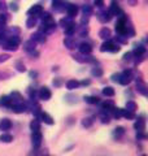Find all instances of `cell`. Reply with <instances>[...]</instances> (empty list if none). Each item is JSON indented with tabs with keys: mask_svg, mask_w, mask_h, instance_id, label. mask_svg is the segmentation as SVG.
Returning a JSON list of instances; mask_svg holds the SVG:
<instances>
[{
	"mask_svg": "<svg viewBox=\"0 0 148 156\" xmlns=\"http://www.w3.org/2000/svg\"><path fill=\"white\" fill-rule=\"evenodd\" d=\"M116 31L120 34L121 37L127 35V20L125 17V14L120 16V20L116 23Z\"/></svg>",
	"mask_w": 148,
	"mask_h": 156,
	"instance_id": "obj_1",
	"label": "cell"
},
{
	"mask_svg": "<svg viewBox=\"0 0 148 156\" xmlns=\"http://www.w3.org/2000/svg\"><path fill=\"white\" fill-rule=\"evenodd\" d=\"M121 50V47H118L116 44H113L112 42H109V39H108V42H104L100 47V51L101 52H118Z\"/></svg>",
	"mask_w": 148,
	"mask_h": 156,
	"instance_id": "obj_2",
	"label": "cell"
},
{
	"mask_svg": "<svg viewBox=\"0 0 148 156\" xmlns=\"http://www.w3.org/2000/svg\"><path fill=\"white\" fill-rule=\"evenodd\" d=\"M132 80V74H131V72L130 70H125L123 73H121L120 74V78H118V82H120L121 85H129L130 82Z\"/></svg>",
	"mask_w": 148,
	"mask_h": 156,
	"instance_id": "obj_3",
	"label": "cell"
},
{
	"mask_svg": "<svg viewBox=\"0 0 148 156\" xmlns=\"http://www.w3.org/2000/svg\"><path fill=\"white\" fill-rule=\"evenodd\" d=\"M42 140H43V135L41 134V131H34L33 135H31V142H33L34 147H35V148L41 147Z\"/></svg>",
	"mask_w": 148,
	"mask_h": 156,
	"instance_id": "obj_4",
	"label": "cell"
},
{
	"mask_svg": "<svg viewBox=\"0 0 148 156\" xmlns=\"http://www.w3.org/2000/svg\"><path fill=\"white\" fill-rule=\"evenodd\" d=\"M43 12V7L41 4H35L33 5L30 9L27 11V16H33V17H39V14Z\"/></svg>",
	"mask_w": 148,
	"mask_h": 156,
	"instance_id": "obj_5",
	"label": "cell"
},
{
	"mask_svg": "<svg viewBox=\"0 0 148 156\" xmlns=\"http://www.w3.org/2000/svg\"><path fill=\"white\" fill-rule=\"evenodd\" d=\"M74 60L78 61V62H93V61H95V58H93L92 56L81 53V55H74Z\"/></svg>",
	"mask_w": 148,
	"mask_h": 156,
	"instance_id": "obj_6",
	"label": "cell"
},
{
	"mask_svg": "<svg viewBox=\"0 0 148 156\" xmlns=\"http://www.w3.org/2000/svg\"><path fill=\"white\" fill-rule=\"evenodd\" d=\"M38 120H42L43 121V122H46L47 125H53V119H52V117L51 116H49L48 113H46V112H39V113H38Z\"/></svg>",
	"mask_w": 148,
	"mask_h": 156,
	"instance_id": "obj_7",
	"label": "cell"
},
{
	"mask_svg": "<svg viewBox=\"0 0 148 156\" xmlns=\"http://www.w3.org/2000/svg\"><path fill=\"white\" fill-rule=\"evenodd\" d=\"M51 96H52V92L48 87H42V89L39 90V98H41L42 100H49Z\"/></svg>",
	"mask_w": 148,
	"mask_h": 156,
	"instance_id": "obj_8",
	"label": "cell"
},
{
	"mask_svg": "<svg viewBox=\"0 0 148 156\" xmlns=\"http://www.w3.org/2000/svg\"><path fill=\"white\" fill-rule=\"evenodd\" d=\"M11 107H12L13 112H16V113H23V112H26V109H27V105H26V104H23V101H22V103L12 104Z\"/></svg>",
	"mask_w": 148,
	"mask_h": 156,
	"instance_id": "obj_9",
	"label": "cell"
},
{
	"mask_svg": "<svg viewBox=\"0 0 148 156\" xmlns=\"http://www.w3.org/2000/svg\"><path fill=\"white\" fill-rule=\"evenodd\" d=\"M134 129L136 131H144L146 130V120L143 117H139L136 120V122L134 124Z\"/></svg>",
	"mask_w": 148,
	"mask_h": 156,
	"instance_id": "obj_10",
	"label": "cell"
},
{
	"mask_svg": "<svg viewBox=\"0 0 148 156\" xmlns=\"http://www.w3.org/2000/svg\"><path fill=\"white\" fill-rule=\"evenodd\" d=\"M109 12L112 13V16H122L123 14V12L121 11V8L118 7V4H116V2H112Z\"/></svg>",
	"mask_w": 148,
	"mask_h": 156,
	"instance_id": "obj_11",
	"label": "cell"
},
{
	"mask_svg": "<svg viewBox=\"0 0 148 156\" xmlns=\"http://www.w3.org/2000/svg\"><path fill=\"white\" fill-rule=\"evenodd\" d=\"M99 20L101 22H109L112 20V13L109 11H101L99 13Z\"/></svg>",
	"mask_w": 148,
	"mask_h": 156,
	"instance_id": "obj_12",
	"label": "cell"
},
{
	"mask_svg": "<svg viewBox=\"0 0 148 156\" xmlns=\"http://www.w3.org/2000/svg\"><path fill=\"white\" fill-rule=\"evenodd\" d=\"M78 48H79V52L85 53V55H90L91 51H92V47H91L90 43H81Z\"/></svg>",
	"mask_w": 148,
	"mask_h": 156,
	"instance_id": "obj_13",
	"label": "cell"
},
{
	"mask_svg": "<svg viewBox=\"0 0 148 156\" xmlns=\"http://www.w3.org/2000/svg\"><path fill=\"white\" fill-rule=\"evenodd\" d=\"M136 90H138V92H140L142 95H144V96L147 95V86L142 80H136Z\"/></svg>",
	"mask_w": 148,
	"mask_h": 156,
	"instance_id": "obj_14",
	"label": "cell"
},
{
	"mask_svg": "<svg viewBox=\"0 0 148 156\" xmlns=\"http://www.w3.org/2000/svg\"><path fill=\"white\" fill-rule=\"evenodd\" d=\"M11 128H12V121L9 119H3L2 121H0V129H2L3 131L11 130Z\"/></svg>",
	"mask_w": 148,
	"mask_h": 156,
	"instance_id": "obj_15",
	"label": "cell"
},
{
	"mask_svg": "<svg viewBox=\"0 0 148 156\" xmlns=\"http://www.w3.org/2000/svg\"><path fill=\"white\" fill-rule=\"evenodd\" d=\"M9 98H11V105H12V104H17V103H22V96H21V94H19V92H17V91L12 92Z\"/></svg>",
	"mask_w": 148,
	"mask_h": 156,
	"instance_id": "obj_16",
	"label": "cell"
},
{
	"mask_svg": "<svg viewBox=\"0 0 148 156\" xmlns=\"http://www.w3.org/2000/svg\"><path fill=\"white\" fill-rule=\"evenodd\" d=\"M46 34H43V33H41V31H38V33H35V34H33L31 35V39L35 43H44L46 42Z\"/></svg>",
	"mask_w": 148,
	"mask_h": 156,
	"instance_id": "obj_17",
	"label": "cell"
},
{
	"mask_svg": "<svg viewBox=\"0 0 148 156\" xmlns=\"http://www.w3.org/2000/svg\"><path fill=\"white\" fill-rule=\"evenodd\" d=\"M66 12H68V16H69V17L77 16V13H78V7L74 5V4H69V5L66 7Z\"/></svg>",
	"mask_w": 148,
	"mask_h": 156,
	"instance_id": "obj_18",
	"label": "cell"
},
{
	"mask_svg": "<svg viewBox=\"0 0 148 156\" xmlns=\"http://www.w3.org/2000/svg\"><path fill=\"white\" fill-rule=\"evenodd\" d=\"M99 37H100L103 41H108L111 38V30L108 27H103L100 31H99Z\"/></svg>",
	"mask_w": 148,
	"mask_h": 156,
	"instance_id": "obj_19",
	"label": "cell"
},
{
	"mask_svg": "<svg viewBox=\"0 0 148 156\" xmlns=\"http://www.w3.org/2000/svg\"><path fill=\"white\" fill-rule=\"evenodd\" d=\"M64 0H52V7L55 11H62L65 9V5H64Z\"/></svg>",
	"mask_w": 148,
	"mask_h": 156,
	"instance_id": "obj_20",
	"label": "cell"
},
{
	"mask_svg": "<svg viewBox=\"0 0 148 156\" xmlns=\"http://www.w3.org/2000/svg\"><path fill=\"white\" fill-rule=\"evenodd\" d=\"M2 44H3L4 50H7V51H16L17 47H18V46H16V44H13V43H11L9 41H7V39L2 43Z\"/></svg>",
	"mask_w": 148,
	"mask_h": 156,
	"instance_id": "obj_21",
	"label": "cell"
},
{
	"mask_svg": "<svg viewBox=\"0 0 148 156\" xmlns=\"http://www.w3.org/2000/svg\"><path fill=\"white\" fill-rule=\"evenodd\" d=\"M35 46H37V43L33 41V39H30V41H26L23 43V48L26 50L27 52H30L33 50H35Z\"/></svg>",
	"mask_w": 148,
	"mask_h": 156,
	"instance_id": "obj_22",
	"label": "cell"
},
{
	"mask_svg": "<svg viewBox=\"0 0 148 156\" xmlns=\"http://www.w3.org/2000/svg\"><path fill=\"white\" fill-rule=\"evenodd\" d=\"M64 46H65L66 48H69V50H73V48L77 47V43H76L74 39H72L70 37H69V38H66L65 41H64Z\"/></svg>",
	"mask_w": 148,
	"mask_h": 156,
	"instance_id": "obj_23",
	"label": "cell"
},
{
	"mask_svg": "<svg viewBox=\"0 0 148 156\" xmlns=\"http://www.w3.org/2000/svg\"><path fill=\"white\" fill-rule=\"evenodd\" d=\"M78 86H79V82L76 80H70L66 82V89H69V90H76V89H78Z\"/></svg>",
	"mask_w": 148,
	"mask_h": 156,
	"instance_id": "obj_24",
	"label": "cell"
},
{
	"mask_svg": "<svg viewBox=\"0 0 148 156\" xmlns=\"http://www.w3.org/2000/svg\"><path fill=\"white\" fill-rule=\"evenodd\" d=\"M122 117H125L127 120H132V119H135V112L129 111V109H122Z\"/></svg>",
	"mask_w": 148,
	"mask_h": 156,
	"instance_id": "obj_25",
	"label": "cell"
},
{
	"mask_svg": "<svg viewBox=\"0 0 148 156\" xmlns=\"http://www.w3.org/2000/svg\"><path fill=\"white\" fill-rule=\"evenodd\" d=\"M134 53H135V55L136 56H143V55H144V53H146V47L144 46H142V44H139V46H135L134 47Z\"/></svg>",
	"mask_w": 148,
	"mask_h": 156,
	"instance_id": "obj_26",
	"label": "cell"
},
{
	"mask_svg": "<svg viewBox=\"0 0 148 156\" xmlns=\"http://www.w3.org/2000/svg\"><path fill=\"white\" fill-rule=\"evenodd\" d=\"M64 30H65V34L68 37H72L74 33H76V30H77V27H76V25H74V23H72V25H69L68 27H65L64 29Z\"/></svg>",
	"mask_w": 148,
	"mask_h": 156,
	"instance_id": "obj_27",
	"label": "cell"
},
{
	"mask_svg": "<svg viewBox=\"0 0 148 156\" xmlns=\"http://www.w3.org/2000/svg\"><path fill=\"white\" fill-rule=\"evenodd\" d=\"M30 130L33 131H39L41 130V124H39V121L38 120H33L31 122H30Z\"/></svg>",
	"mask_w": 148,
	"mask_h": 156,
	"instance_id": "obj_28",
	"label": "cell"
},
{
	"mask_svg": "<svg viewBox=\"0 0 148 156\" xmlns=\"http://www.w3.org/2000/svg\"><path fill=\"white\" fill-rule=\"evenodd\" d=\"M13 140V136L11 134H7V133H4L0 135V142H4V143H9V142H12Z\"/></svg>",
	"mask_w": 148,
	"mask_h": 156,
	"instance_id": "obj_29",
	"label": "cell"
},
{
	"mask_svg": "<svg viewBox=\"0 0 148 156\" xmlns=\"http://www.w3.org/2000/svg\"><path fill=\"white\" fill-rule=\"evenodd\" d=\"M83 99H85V101L88 103V104H97L99 103V98L97 96H85Z\"/></svg>",
	"mask_w": 148,
	"mask_h": 156,
	"instance_id": "obj_30",
	"label": "cell"
},
{
	"mask_svg": "<svg viewBox=\"0 0 148 156\" xmlns=\"http://www.w3.org/2000/svg\"><path fill=\"white\" fill-rule=\"evenodd\" d=\"M103 94H104L105 96H115V89L111 86H107L103 89Z\"/></svg>",
	"mask_w": 148,
	"mask_h": 156,
	"instance_id": "obj_31",
	"label": "cell"
},
{
	"mask_svg": "<svg viewBox=\"0 0 148 156\" xmlns=\"http://www.w3.org/2000/svg\"><path fill=\"white\" fill-rule=\"evenodd\" d=\"M26 26H27L29 29H31V27H34V26H37V17H33V16L29 17V20L26 21Z\"/></svg>",
	"mask_w": 148,
	"mask_h": 156,
	"instance_id": "obj_32",
	"label": "cell"
},
{
	"mask_svg": "<svg viewBox=\"0 0 148 156\" xmlns=\"http://www.w3.org/2000/svg\"><path fill=\"white\" fill-rule=\"evenodd\" d=\"M39 17H41V20L43 22H47V21H51V20H53L51 14L47 13V12H42L41 14H39Z\"/></svg>",
	"mask_w": 148,
	"mask_h": 156,
	"instance_id": "obj_33",
	"label": "cell"
},
{
	"mask_svg": "<svg viewBox=\"0 0 148 156\" xmlns=\"http://www.w3.org/2000/svg\"><path fill=\"white\" fill-rule=\"evenodd\" d=\"M123 134H125V129L121 128V126H118V128L115 129V131H113V135L116 136V138H120V136H122Z\"/></svg>",
	"mask_w": 148,
	"mask_h": 156,
	"instance_id": "obj_34",
	"label": "cell"
},
{
	"mask_svg": "<svg viewBox=\"0 0 148 156\" xmlns=\"http://www.w3.org/2000/svg\"><path fill=\"white\" fill-rule=\"evenodd\" d=\"M112 113H113V117H115V119H121V117H122V109H121V108H116V107H113Z\"/></svg>",
	"mask_w": 148,
	"mask_h": 156,
	"instance_id": "obj_35",
	"label": "cell"
},
{
	"mask_svg": "<svg viewBox=\"0 0 148 156\" xmlns=\"http://www.w3.org/2000/svg\"><path fill=\"white\" fill-rule=\"evenodd\" d=\"M91 74L93 76V77H101L103 76V69H101V68H92V70H91Z\"/></svg>",
	"mask_w": 148,
	"mask_h": 156,
	"instance_id": "obj_36",
	"label": "cell"
},
{
	"mask_svg": "<svg viewBox=\"0 0 148 156\" xmlns=\"http://www.w3.org/2000/svg\"><path fill=\"white\" fill-rule=\"evenodd\" d=\"M0 104L11 107V98H9V96H2V98H0Z\"/></svg>",
	"mask_w": 148,
	"mask_h": 156,
	"instance_id": "obj_37",
	"label": "cell"
},
{
	"mask_svg": "<svg viewBox=\"0 0 148 156\" xmlns=\"http://www.w3.org/2000/svg\"><path fill=\"white\" fill-rule=\"evenodd\" d=\"M70 18H72V17H69V18H62L61 21H60V25H61L64 29H65V27H68L69 25H72L73 22H72V20H70Z\"/></svg>",
	"mask_w": 148,
	"mask_h": 156,
	"instance_id": "obj_38",
	"label": "cell"
},
{
	"mask_svg": "<svg viewBox=\"0 0 148 156\" xmlns=\"http://www.w3.org/2000/svg\"><path fill=\"white\" fill-rule=\"evenodd\" d=\"M136 108H138V105H136V103H134V101H127V103H126V109L135 112Z\"/></svg>",
	"mask_w": 148,
	"mask_h": 156,
	"instance_id": "obj_39",
	"label": "cell"
},
{
	"mask_svg": "<svg viewBox=\"0 0 148 156\" xmlns=\"http://www.w3.org/2000/svg\"><path fill=\"white\" fill-rule=\"evenodd\" d=\"M91 125H92V120L90 119V117H86V119L82 120V126H85V128H90Z\"/></svg>",
	"mask_w": 148,
	"mask_h": 156,
	"instance_id": "obj_40",
	"label": "cell"
},
{
	"mask_svg": "<svg viewBox=\"0 0 148 156\" xmlns=\"http://www.w3.org/2000/svg\"><path fill=\"white\" fill-rule=\"evenodd\" d=\"M82 12H83V14H88V16H90V14L92 13V8L90 5H83L82 7Z\"/></svg>",
	"mask_w": 148,
	"mask_h": 156,
	"instance_id": "obj_41",
	"label": "cell"
},
{
	"mask_svg": "<svg viewBox=\"0 0 148 156\" xmlns=\"http://www.w3.org/2000/svg\"><path fill=\"white\" fill-rule=\"evenodd\" d=\"M16 68H17L18 72H25V70H26V68H25V65L22 64L21 61H17L16 62Z\"/></svg>",
	"mask_w": 148,
	"mask_h": 156,
	"instance_id": "obj_42",
	"label": "cell"
},
{
	"mask_svg": "<svg viewBox=\"0 0 148 156\" xmlns=\"http://www.w3.org/2000/svg\"><path fill=\"white\" fill-rule=\"evenodd\" d=\"M109 116H108V115H105V113H103L101 115V122L103 124H109Z\"/></svg>",
	"mask_w": 148,
	"mask_h": 156,
	"instance_id": "obj_43",
	"label": "cell"
},
{
	"mask_svg": "<svg viewBox=\"0 0 148 156\" xmlns=\"http://www.w3.org/2000/svg\"><path fill=\"white\" fill-rule=\"evenodd\" d=\"M9 5H11L9 8H11L13 12H17V11H18V3H16V2H12L11 4H9Z\"/></svg>",
	"mask_w": 148,
	"mask_h": 156,
	"instance_id": "obj_44",
	"label": "cell"
},
{
	"mask_svg": "<svg viewBox=\"0 0 148 156\" xmlns=\"http://www.w3.org/2000/svg\"><path fill=\"white\" fill-rule=\"evenodd\" d=\"M131 56H132L131 52H126L125 55H123V61H130L131 60Z\"/></svg>",
	"mask_w": 148,
	"mask_h": 156,
	"instance_id": "obj_45",
	"label": "cell"
},
{
	"mask_svg": "<svg viewBox=\"0 0 148 156\" xmlns=\"http://www.w3.org/2000/svg\"><path fill=\"white\" fill-rule=\"evenodd\" d=\"M12 74L11 73H7V72H0V80H5V78H8V77H11Z\"/></svg>",
	"mask_w": 148,
	"mask_h": 156,
	"instance_id": "obj_46",
	"label": "cell"
},
{
	"mask_svg": "<svg viewBox=\"0 0 148 156\" xmlns=\"http://www.w3.org/2000/svg\"><path fill=\"white\" fill-rule=\"evenodd\" d=\"M88 18H90V16H88V14H83V17H82V20H81V23H82V25H85V23L88 22Z\"/></svg>",
	"mask_w": 148,
	"mask_h": 156,
	"instance_id": "obj_47",
	"label": "cell"
},
{
	"mask_svg": "<svg viewBox=\"0 0 148 156\" xmlns=\"http://www.w3.org/2000/svg\"><path fill=\"white\" fill-rule=\"evenodd\" d=\"M9 55H0V64H2V62H4V61H7V60H9Z\"/></svg>",
	"mask_w": 148,
	"mask_h": 156,
	"instance_id": "obj_48",
	"label": "cell"
},
{
	"mask_svg": "<svg viewBox=\"0 0 148 156\" xmlns=\"http://www.w3.org/2000/svg\"><path fill=\"white\" fill-rule=\"evenodd\" d=\"M93 3H95L96 7H103V5H104V0H95Z\"/></svg>",
	"mask_w": 148,
	"mask_h": 156,
	"instance_id": "obj_49",
	"label": "cell"
},
{
	"mask_svg": "<svg viewBox=\"0 0 148 156\" xmlns=\"http://www.w3.org/2000/svg\"><path fill=\"white\" fill-rule=\"evenodd\" d=\"M127 2V4H129V5H131V7H135L136 4H138V0H126Z\"/></svg>",
	"mask_w": 148,
	"mask_h": 156,
	"instance_id": "obj_50",
	"label": "cell"
},
{
	"mask_svg": "<svg viewBox=\"0 0 148 156\" xmlns=\"http://www.w3.org/2000/svg\"><path fill=\"white\" fill-rule=\"evenodd\" d=\"M5 8H7L5 2H4V0H0V11H4Z\"/></svg>",
	"mask_w": 148,
	"mask_h": 156,
	"instance_id": "obj_51",
	"label": "cell"
},
{
	"mask_svg": "<svg viewBox=\"0 0 148 156\" xmlns=\"http://www.w3.org/2000/svg\"><path fill=\"white\" fill-rule=\"evenodd\" d=\"M7 21V14L0 13V22H5Z\"/></svg>",
	"mask_w": 148,
	"mask_h": 156,
	"instance_id": "obj_52",
	"label": "cell"
},
{
	"mask_svg": "<svg viewBox=\"0 0 148 156\" xmlns=\"http://www.w3.org/2000/svg\"><path fill=\"white\" fill-rule=\"evenodd\" d=\"M4 41H5V34H4V31L0 33V43H3Z\"/></svg>",
	"mask_w": 148,
	"mask_h": 156,
	"instance_id": "obj_53",
	"label": "cell"
},
{
	"mask_svg": "<svg viewBox=\"0 0 148 156\" xmlns=\"http://www.w3.org/2000/svg\"><path fill=\"white\" fill-rule=\"evenodd\" d=\"M118 78H120V74H113L112 76V81L113 82H118Z\"/></svg>",
	"mask_w": 148,
	"mask_h": 156,
	"instance_id": "obj_54",
	"label": "cell"
},
{
	"mask_svg": "<svg viewBox=\"0 0 148 156\" xmlns=\"http://www.w3.org/2000/svg\"><path fill=\"white\" fill-rule=\"evenodd\" d=\"M53 85H55V86H60L61 85V80H60V78H57L56 81H53Z\"/></svg>",
	"mask_w": 148,
	"mask_h": 156,
	"instance_id": "obj_55",
	"label": "cell"
},
{
	"mask_svg": "<svg viewBox=\"0 0 148 156\" xmlns=\"http://www.w3.org/2000/svg\"><path fill=\"white\" fill-rule=\"evenodd\" d=\"M38 73L37 72H30V77H37Z\"/></svg>",
	"mask_w": 148,
	"mask_h": 156,
	"instance_id": "obj_56",
	"label": "cell"
},
{
	"mask_svg": "<svg viewBox=\"0 0 148 156\" xmlns=\"http://www.w3.org/2000/svg\"><path fill=\"white\" fill-rule=\"evenodd\" d=\"M88 83H90V81H83L82 82V85H88Z\"/></svg>",
	"mask_w": 148,
	"mask_h": 156,
	"instance_id": "obj_57",
	"label": "cell"
}]
</instances>
